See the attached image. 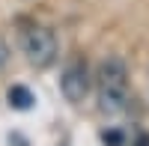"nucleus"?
Masks as SVG:
<instances>
[{"mask_svg": "<svg viewBox=\"0 0 149 146\" xmlns=\"http://www.w3.org/2000/svg\"><path fill=\"white\" fill-rule=\"evenodd\" d=\"M6 60H9V45H6L3 39H0V69L6 66Z\"/></svg>", "mask_w": 149, "mask_h": 146, "instance_id": "nucleus-5", "label": "nucleus"}, {"mask_svg": "<svg viewBox=\"0 0 149 146\" xmlns=\"http://www.w3.org/2000/svg\"><path fill=\"white\" fill-rule=\"evenodd\" d=\"M18 39H21V51L33 69H48V66L57 63L60 45H57V36L51 27H45V24H24Z\"/></svg>", "mask_w": 149, "mask_h": 146, "instance_id": "nucleus-2", "label": "nucleus"}, {"mask_svg": "<svg viewBox=\"0 0 149 146\" xmlns=\"http://www.w3.org/2000/svg\"><path fill=\"white\" fill-rule=\"evenodd\" d=\"M9 104L18 107V111H27V107L33 104V92L27 87H12L9 90Z\"/></svg>", "mask_w": 149, "mask_h": 146, "instance_id": "nucleus-4", "label": "nucleus"}, {"mask_svg": "<svg viewBox=\"0 0 149 146\" xmlns=\"http://www.w3.org/2000/svg\"><path fill=\"white\" fill-rule=\"evenodd\" d=\"M95 102L104 116H122L131 107V87L128 69L119 57H107L98 63L95 72Z\"/></svg>", "mask_w": 149, "mask_h": 146, "instance_id": "nucleus-1", "label": "nucleus"}, {"mask_svg": "<svg viewBox=\"0 0 149 146\" xmlns=\"http://www.w3.org/2000/svg\"><path fill=\"white\" fill-rule=\"evenodd\" d=\"M134 146H149V140H146V137H140V140L134 143Z\"/></svg>", "mask_w": 149, "mask_h": 146, "instance_id": "nucleus-6", "label": "nucleus"}, {"mask_svg": "<svg viewBox=\"0 0 149 146\" xmlns=\"http://www.w3.org/2000/svg\"><path fill=\"white\" fill-rule=\"evenodd\" d=\"M90 87H93V78H90L86 63L84 60H72V63L63 69V78H60V90H63L66 102L81 104L86 95H90Z\"/></svg>", "mask_w": 149, "mask_h": 146, "instance_id": "nucleus-3", "label": "nucleus"}]
</instances>
